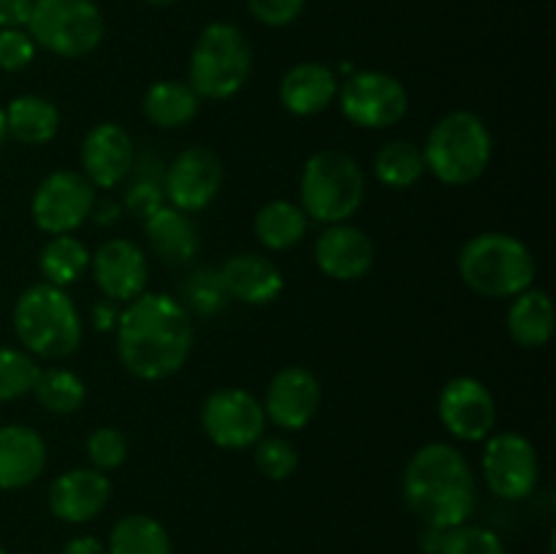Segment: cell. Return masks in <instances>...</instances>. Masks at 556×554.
Masks as SVG:
<instances>
[{
	"instance_id": "f1b7e54d",
	"label": "cell",
	"mask_w": 556,
	"mask_h": 554,
	"mask_svg": "<svg viewBox=\"0 0 556 554\" xmlns=\"http://www.w3.org/2000/svg\"><path fill=\"white\" fill-rule=\"evenodd\" d=\"M90 255L85 242H79L74 234H58L43 244L41 255H38V272L49 286L68 288L90 269Z\"/></svg>"
},
{
	"instance_id": "ffe728a7",
	"label": "cell",
	"mask_w": 556,
	"mask_h": 554,
	"mask_svg": "<svg viewBox=\"0 0 556 554\" xmlns=\"http://www.w3.org/2000/svg\"><path fill=\"white\" fill-rule=\"evenodd\" d=\"M220 280L233 302L264 307L280 299L286 288L280 266L261 253H237L220 266Z\"/></svg>"
},
{
	"instance_id": "7c38bea8",
	"label": "cell",
	"mask_w": 556,
	"mask_h": 554,
	"mask_svg": "<svg viewBox=\"0 0 556 554\" xmlns=\"http://www.w3.org/2000/svg\"><path fill=\"white\" fill-rule=\"evenodd\" d=\"M483 478L492 494L503 500H525L538 489L541 462L530 438L519 432L489 435L481 456Z\"/></svg>"
},
{
	"instance_id": "1f68e13d",
	"label": "cell",
	"mask_w": 556,
	"mask_h": 554,
	"mask_svg": "<svg viewBox=\"0 0 556 554\" xmlns=\"http://www.w3.org/2000/svg\"><path fill=\"white\" fill-rule=\"evenodd\" d=\"M163 168L161 163L155 161L152 155L141 158L139 163H134L136 177L130 179L128 190H125L123 206L139 221H147L155 210H161L166 204V193H163Z\"/></svg>"
},
{
	"instance_id": "5b68a950",
	"label": "cell",
	"mask_w": 556,
	"mask_h": 554,
	"mask_svg": "<svg viewBox=\"0 0 556 554\" xmlns=\"http://www.w3.org/2000/svg\"><path fill=\"white\" fill-rule=\"evenodd\" d=\"M424 166L438 182L462 188L483 177L494 155L489 125L478 114L448 112L432 125L421 147Z\"/></svg>"
},
{
	"instance_id": "ac0fdd59",
	"label": "cell",
	"mask_w": 556,
	"mask_h": 554,
	"mask_svg": "<svg viewBox=\"0 0 556 554\" xmlns=\"http://www.w3.org/2000/svg\"><path fill=\"white\" fill-rule=\"evenodd\" d=\"M49 511L65 525H87L112 500V481L96 467H74L60 473L49 487Z\"/></svg>"
},
{
	"instance_id": "74e56055",
	"label": "cell",
	"mask_w": 556,
	"mask_h": 554,
	"mask_svg": "<svg viewBox=\"0 0 556 554\" xmlns=\"http://www.w3.org/2000/svg\"><path fill=\"white\" fill-rule=\"evenodd\" d=\"M36 60V41L25 27H5L0 30V71H14L27 68Z\"/></svg>"
},
{
	"instance_id": "f546056e",
	"label": "cell",
	"mask_w": 556,
	"mask_h": 554,
	"mask_svg": "<svg viewBox=\"0 0 556 554\" xmlns=\"http://www.w3.org/2000/svg\"><path fill=\"white\" fill-rule=\"evenodd\" d=\"M372 168L378 182H383L386 188L394 190L413 188V185L427 174L421 147L413 144V141L407 139H394L389 141V144L380 147L378 155H375Z\"/></svg>"
},
{
	"instance_id": "8fae6325",
	"label": "cell",
	"mask_w": 556,
	"mask_h": 554,
	"mask_svg": "<svg viewBox=\"0 0 556 554\" xmlns=\"http://www.w3.org/2000/svg\"><path fill=\"white\" fill-rule=\"evenodd\" d=\"M96 201V188L87 182L85 174L58 168L38 182L30 201V215L33 223L49 237L74 234L90 217Z\"/></svg>"
},
{
	"instance_id": "f35d334b",
	"label": "cell",
	"mask_w": 556,
	"mask_h": 554,
	"mask_svg": "<svg viewBox=\"0 0 556 554\" xmlns=\"http://www.w3.org/2000/svg\"><path fill=\"white\" fill-rule=\"evenodd\" d=\"M307 0H248V11L266 27H286L302 16Z\"/></svg>"
},
{
	"instance_id": "4316f807",
	"label": "cell",
	"mask_w": 556,
	"mask_h": 554,
	"mask_svg": "<svg viewBox=\"0 0 556 554\" xmlns=\"http://www.w3.org/2000/svg\"><path fill=\"white\" fill-rule=\"evenodd\" d=\"M309 217L304 215V210L299 204L288 199H275L266 201L258 212H255L253 231L255 239L264 244L271 253H282V250H291L293 244H299L307 234Z\"/></svg>"
},
{
	"instance_id": "484cf974",
	"label": "cell",
	"mask_w": 556,
	"mask_h": 554,
	"mask_svg": "<svg viewBox=\"0 0 556 554\" xmlns=\"http://www.w3.org/2000/svg\"><path fill=\"white\" fill-rule=\"evenodd\" d=\"M201 98L195 96L188 81L179 79H161L147 87L141 98V112L155 128L177 130L188 125L199 114Z\"/></svg>"
},
{
	"instance_id": "e0dca14e",
	"label": "cell",
	"mask_w": 556,
	"mask_h": 554,
	"mask_svg": "<svg viewBox=\"0 0 556 554\" xmlns=\"http://www.w3.org/2000/svg\"><path fill=\"white\" fill-rule=\"evenodd\" d=\"M90 269L96 286L106 299L117 304H128L130 299L141 297L150 277L144 250L130 239H109L90 255Z\"/></svg>"
},
{
	"instance_id": "30bf717a",
	"label": "cell",
	"mask_w": 556,
	"mask_h": 554,
	"mask_svg": "<svg viewBox=\"0 0 556 554\" xmlns=\"http://www.w3.org/2000/svg\"><path fill=\"white\" fill-rule=\"evenodd\" d=\"M201 427L217 449L242 451L258 443L266 429V413L258 396L226 386L212 391L201 405Z\"/></svg>"
},
{
	"instance_id": "5bb4252c",
	"label": "cell",
	"mask_w": 556,
	"mask_h": 554,
	"mask_svg": "<svg viewBox=\"0 0 556 554\" xmlns=\"http://www.w3.org/2000/svg\"><path fill=\"white\" fill-rule=\"evenodd\" d=\"M438 416L454 438L478 443L486 440L497 424V400L483 380L459 375L440 391Z\"/></svg>"
},
{
	"instance_id": "9c48e42d",
	"label": "cell",
	"mask_w": 556,
	"mask_h": 554,
	"mask_svg": "<svg viewBox=\"0 0 556 554\" xmlns=\"http://www.w3.org/2000/svg\"><path fill=\"white\" fill-rule=\"evenodd\" d=\"M337 98L342 117L367 130L394 128L410 109L405 85L386 71H356L342 81Z\"/></svg>"
},
{
	"instance_id": "ba28073f",
	"label": "cell",
	"mask_w": 556,
	"mask_h": 554,
	"mask_svg": "<svg viewBox=\"0 0 556 554\" xmlns=\"http://www.w3.org/2000/svg\"><path fill=\"white\" fill-rule=\"evenodd\" d=\"M25 30L36 47L76 60L101 47L106 22L96 0H33Z\"/></svg>"
},
{
	"instance_id": "f6af8a7d",
	"label": "cell",
	"mask_w": 556,
	"mask_h": 554,
	"mask_svg": "<svg viewBox=\"0 0 556 554\" xmlns=\"http://www.w3.org/2000/svg\"><path fill=\"white\" fill-rule=\"evenodd\" d=\"M144 3H150V5H174L177 0H144Z\"/></svg>"
},
{
	"instance_id": "60d3db41",
	"label": "cell",
	"mask_w": 556,
	"mask_h": 554,
	"mask_svg": "<svg viewBox=\"0 0 556 554\" xmlns=\"http://www.w3.org/2000/svg\"><path fill=\"white\" fill-rule=\"evenodd\" d=\"M119 318V304L112 299H101V302L92 307V326L101 331H112L117 326Z\"/></svg>"
},
{
	"instance_id": "603a6c76",
	"label": "cell",
	"mask_w": 556,
	"mask_h": 554,
	"mask_svg": "<svg viewBox=\"0 0 556 554\" xmlns=\"http://www.w3.org/2000/svg\"><path fill=\"white\" fill-rule=\"evenodd\" d=\"M144 237L152 253L168 266H185L199 253V228L190 221L188 212L163 204L144 221Z\"/></svg>"
},
{
	"instance_id": "6da1fadb",
	"label": "cell",
	"mask_w": 556,
	"mask_h": 554,
	"mask_svg": "<svg viewBox=\"0 0 556 554\" xmlns=\"http://www.w3.org/2000/svg\"><path fill=\"white\" fill-rule=\"evenodd\" d=\"M117 356L139 380H166L185 367L193 351V320L168 293H141L119 310Z\"/></svg>"
},
{
	"instance_id": "d590c367",
	"label": "cell",
	"mask_w": 556,
	"mask_h": 554,
	"mask_svg": "<svg viewBox=\"0 0 556 554\" xmlns=\"http://www.w3.org/2000/svg\"><path fill=\"white\" fill-rule=\"evenodd\" d=\"M255 467L269 481H286L296 473L299 454L286 438H261L255 443Z\"/></svg>"
},
{
	"instance_id": "ee69618b",
	"label": "cell",
	"mask_w": 556,
	"mask_h": 554,
	"mask_svg": "<svg viewBox=\"0 0 556 554\" xmlns=\"http://www.w3.org/2000/svg\"><path fill=\"white\" fill-rule=\"evenodd\" d=\"M5 139H9V134H5V119H3V109H0V150H3Z\"/></svg>"
},
{
	"instance_id": "52a82bcc",
	"label": "cell",
	"mask_w": 556,
	"mask_h": 554,
	"mask_svg": "<svg viewBox=\"0 0 556 554\" xmlns=\"http://www.w3.org/2000/svg\"><path fill=\"white\" fill-rule=\"evenodd\" d=\"M253 74V47L242 27L212 22L199 33L190 52L188 85L201 101H228Z\"/></svg>"
},
{
	"instance_id": "e575fe53",
	"label": "cell",
	"mask_w": 556,
	"mask_h": 554,
	"mask_svg": "<svg viewBox=\"0 0 556 554\" xmlns=\"http://www.w3.org/2000/svg\"><path fill=\"white\" fill-rule=\"evenodd\" d=\"M438 554H505V543L489 527L462 521L440 532Z\"/></svg>"
},
{
	"instance_id": "9a60e30c",
	"label": "cell",
	"mask_w": 556,
	"mask_h": 554,
	"mask_svg": "<svg viewBox=\"0 0 556 554\" xmlns=\"http://www.w3.org/2000/svg\"><path fill=\"white\" fill-rule=\"evenodd\" d=\"M261 405H264L266 421L286 429V432H299V429H304L315 416H318V375L307 367H299V364L282 367L280 373H275V378L269 380V386H266V396Z\"/></svg>"
},
{
	"instance_id": "2e32d148",
	"label": "cell",
	"mask_w": 556,
	"mask_h": 554,
	"mask_svg": "<svg viewBox=\"0 0 556 554\" xmlns=\"http://www.w3.org/2000/svg\"><path fill=\"white\" fill-rule=\"evenodd\" d=\"M81 174L96 190H112L130 177L136 147L128 130L117 123H98L81 141Z\"/></svg>"
},
{
	"instance_id": "b9f144b4",
	"label": "cell",
	"mask_w": 556,
	"mask_h": 554,
	"mask_svg": "<svg viewBox=\"0 0 556 554\" xmlns=\"http://www.w3.org/2000/svg\"><path fill=\"white\" fill-rule=\"evenodd\" d=\"M60 554H106V543L98 541L96 536H79L71 538Z\"/></svg>"
},
{
	"instance_id": "4fadbf2b",
	"label": "cell",
	"mask_w": 556,
	"mask_h": 554,
	"mask_svg": "<svg viewBox=\"0 0 556 554\" xmlns=\"http://www.w3.org/2000/svg\"><path fill=\"white\" fill-rule=\"evenodd\" d=\"M223 188V161L210 147H188L163 168L166 204L179 212H201Z\"/></svg>"
},
{
	"instance_id": "d6a6232c",
	"label": "cell",
	"mask_w": 556,
	"mask_h": 554,
	"mask_svg": "<svg viewBox=\"0 0 556 554\" xmlns=\"http://www.w3.org/2000/svg\"><path fill=\"white\" fill-rule=\"evenodd\" d=\"M185 310H193L201 318H215L228 307L231 297L226 293V286L220 280V272L210 269V266H199L190 272L182 282V299Z\"/></svg>"
},
{
	"instance_id": "8992f818",
	"label": "cell",
	"mask_w": 556,
	"mask_h": 554,
	"mask_svg": "<svg viewBox=\"0 0 556 554\" xmlns=\"http://www.w3.org/2000/svg\"><path fill=\"white\" fill-rule=\"evenodd\" d=\"M367 179L356 158L342 150H318L299 177V206L313 221L331 226L348 223L364 204Z\"/></svg>"
},
{
	"instance_id": "cb8c5ba5",
	"label": "cell",
	"mask_w": 556,
	"mask_h": 554,
	"mask_svg": "<svg viewBox=\"0 0 556 554\" xmlns=\"http://www.w3.org/2000/svg\"><path fill=\"white\" fill-rule=\"evenodd\" d=\"M505 326H508L510 340L521 348H543L546 342H552L556 326L552 297L535 286L516 293Z\"/></svg>"
},
{
	"instance_id": "83f0119b",
	"label": "cell",
	"mask_w": 556,
	"mask_h": 554,
	"mask_svg": "<svg viewBox=\"0 0 556 554\" xmlns=\"http://www.w3.org/2000/svg\"><path fill=\"white\" fill-rule=\"evenodd\" d=\"M106 554H174V543L155 516L128 514L109 532Z\"/></svg>"
},
{
	"instance_id": "ab89813d",
	"label": "cell",
	"mask_w": 556,
	"mask_h": 554,
	"mask_svg": "<svg viewBox=\"0 0 556 554\" xmlns=\"http://www.w3.org/2000/svg\"><path fill=\"white\" fill-rule=\"evenodd\" d=\"M33 0H0V30L5 27H25L30 20Z\"/></svg>"
},
{
	"instance_id": "bcb514c9",
	"label": "cell",
	"mask_w": 556,
	"mask_h": 554,
	"mask_svg": "<svg viewBox=\"0 0 556 554\" xmlns=\"http://www.w3.org/2000/svg\"><path fill=\"white\" fill-rule=\"evenodd\" d=\"M0 554H5V549H3V546H0Z\"/></svg>"
},
{
	"instance_id": "3957f363",
	"label": "cell",
	"mask_w": 556,
	"mask_h": 554,
	"mask_svg": "<svg viewBox=\"0 0 556 554\" xmlns=\"http://www.w3.org/2000/svg\"><path fill=\"white\" fill-rule=\"evenodd\" d=\"M14 335L30 356L68 358L81 345V318L65 288L33 282L14 304Z\"/></svg>"
},
{
	"instance_id": "7a4b0ae2",
	"label": "cell",
	"mask_w": 556,
	"mask_h": 554,
	"mask_svg": "<svg viewBox=\"0 0 556 554\" xmlns=\"http://www.w3.org/2000/svg\"><path fill=\"white\" fill-rule=\"evenodd\" d=\"M402 494L424 527L448 530L476 511V476L459 449L438 440L410 456L402 476Z\"/></svg>"
},
{
	"instance_id": "836d02e7",
	"label": "cell",
	"mask_w": 556,
	"mask_h": 554,
	"mask_svg": "<svg viewBox=\"0 0 556 554\" xmlns=\"http://www.w3.org/2000/svg\"><path fill=\"white\" fill-rule=\"evenodd\" d=\"M38 375L41 367L25 348H0V402H14L33 394Z\"/></svg>"
},
{
	"instance_id": "d6986e66",
	"label": "cell",
	"mask_w": 556,
	"mask_h": 554,
	"mask_svg": "<svg viewBox=\"0 0 556 554\" xmlns=\"http://www.w3.org/2000/svg\"><path fill=\"white\" fill-rule=\"evenodd\" d=\"M315 264L326 277L340 282L362 280L375 264V242L351 223H331L315 239Z\"/></svg>"
},
{
	"instance_id": "44dd1931",
	"label": "cell",
	"mask_w": 556,
	"mask_h": 554,
	"mask_svg": "<svg viewBox=\"0 0 556 554\" xmlns=\"http://www.w3.org/2000/svg\"><path fill=\"white\" fill-rule=\"evenodd\" d=\"M47 467V443L25 424L0 427V489H25Z\"/></svg>"
},
{
	"instance_id": "4dcf8cb0",
	"label": "cell",
	"mask_w": 556,
	"mask_h": 554,
	"mask_svg": "<svg viewBox=\"0 0 556 554\" xmlns=\"http://www.w3.org/2000/svg\"><path fill=\"white\" fill-rule=\"evenodd\" d=\"M33 394L41 402L43 411L58 413V416H71V413L81 411L87 402V386L74 369L65 367H49L41 369Z\"/></svg>"
},
{
	"instance_id": "7bdbcfd3",
	"label": "cell",
	"mask_w": 556,
	"mask_h": 554,
	"mask_svg": "<svg viewBox=\"0 0 556 554\" xmlns=\"http://www.w3.org/2000/svg\"><path fill=\"white\" fill-rule=\"evenodd\" d=\"M119 215H123V204H117V201H109V199L96 201V206H92V212H90L92 221L101 223V226H109V223L117 221Z\"/></svg>"
},
{
	"instance_id": "8d00e7d4",
	"label": "cell",
	"mask_w": 556,
	"mask_h": 554,
	"mask_svg": "<svg viewBox=\"0 0 556 554\" xmlns=\"http://www.w3.org/2000/svg\"><path fill=\"white\" fill-rule=\"evenodd\" d=\"M87 459L96 470H117L128 459V438L117 427H98L85 443Z\"/></svg>"
},
{
	"instance_id": "7402d4cb",
	"label": "cell",
	"mask_w": 556,
	"mask_h": 554,
	"mask_svg": "<svg viewBox=\"0 0 556 554\" xmlns=\"http://www.w3.org/2000/svg\"><path fill=\"white\" fill-rule=\"evenodd\" d=\"M340 81L337 74L324 63H296L280 79V103L293 117H313L326 112L337 101Z\"/></svg>"
},
{
	"instance_id": "277c9868",
	"label": "cell",
	"mask_w": 556,
	"mask_h": 554,
	"mask_svg": "<svg viewBox=\"0 0 556 554\" xmlns=\"http://www.w3.org/2000/svg\"><path fill=\"white\" fill-rule=\"evenodd\" d=\"M535 255L514 234H476L459 250V277L478 297L514 299L535 286Z\"/></svg>"
},
{
	"instance_id": "d4e9b609",
	"label": "cell",
	"mask_w": 556,
	"mask_h": 554,
	"mask_svg": "<svg viewBox=\"0 0 556 554\" xmlns=\"http://www.w3.org/2000/svg\"><path fill=\"white\" fill-rule=\"evenodd\" d=\"M3 119L9 139L27 147L49 144L60 130L58 106L43 96H16L3 109Z\"/></svg>"
}]
</instances>
